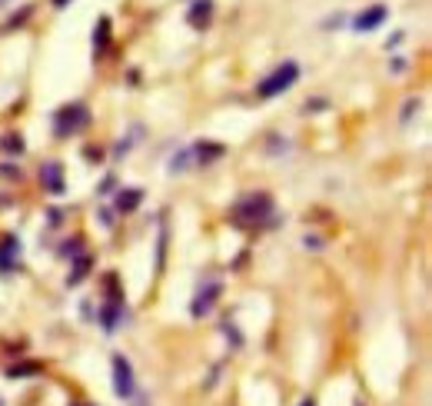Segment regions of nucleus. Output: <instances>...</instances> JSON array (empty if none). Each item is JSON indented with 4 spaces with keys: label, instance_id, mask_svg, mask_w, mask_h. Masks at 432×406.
<instances>
[{
    "label": "nucleus",
    "instance_id": "nucleus-1",
    "mask_svg": "<svg viewBox=\"0 0 432 406\" xmlns=\"http://www.w3.org/2000/svg\"><path fill=\"white\" fill-rule=\"evenodd\" d=\"M273 213H276V203L266 190H253V194H243L233 210H229V223L236 230H263L273 223Z\"/></svg>",
    "mask_w": 432,
    "mask_h": 406
},
{
    "label": "nucleus",
    "instance_id": "nucleus-2",
    "mask_svg": "<svg viewBox=\"0 0 432 406\" xmlns=\"http://www.w3.org/2000/svg\"><path fill=\"white\" fill-rule=\"evenodd\" d=\"M296 80H300V63L296 60H282L269 77H263L256 83V94L263 100H273V97H280V94H286Z\"/></svg>",
    "mask_w": 432,
    "mask_h": 406
},
{
    "label": "nucleus",
    "instance_id": "nucleus-3",
    "mask_svg": "<svg viewBox=\"0 0 432 406\" xmlns=\"http://www.w3.org/2000/svg\"><path fill=\"white\" fill-rule=\"evenodd\" d=\"M90 127V110H87V103H67V107H60L54 114V134L56 136H70V134H80V130H87Z\"/></svg>",
    "mask_w": 432,
    "mask_h": 406
},
{
    "label": "nucleus",
    "instance_id": "nucleus-4",
    "mask_svg": "<svg viewBox=\"0 0 432 406\" xmlns=\"http://www.w3.org/2000/svg\"><path fill=\"white\" fill-rule=\"evenodd\" d=\"M113 393H116L120 400H130L133 393H136L133 367H130V360H127L123 353H116V356H113Z\"/></svg>",
    "mask_w": 432,
    "mask_h": 406
},
{
    "label": "nucleus",
    "instance_id": "nucleus-5",
    "mask_svg": "<svg viewBox=\"0 0 432 406\" xmlns=\"http://www.w3.org/2000/svg\"><path fill=\"white\" fill-rule=\"evenodd\" d=\"M220 293H223V283H220V280H209L207 287H200L196 296H193V303H189V316H193V320H203L209 309H213V303L220 300Z\"/></svg>",
    "mask_w": 432,
    "mask_h": 406
},
{
    "label": "nucleus",
    "instance_id": "nucleus-6",
    "mask_svg": "<svg viewBox=\"0 0 432 406\" xmlns=\"http://www.w3.org/2000/svg\"><path fill=\"white\" fill-rule=\"evenodd\" d=\"M386 17H389V7H386V3H373V7H366V10H362V14L353 20V30H359V34H369V30L382 27V23H386Z\"/></svg>",
    "mask_w": 432,
    "mask_h": 406
},
{
    "label": "nucleus",
    "instance_id": "nucleus-7",
    "mask_svg": "<svg viewBox=\"0 0 432 406\" xmlns=\"http://www.w3.org/2000/svg\"><path fill=\"white\" fill-rule=\"evenodd\" d=\"M40 183H43L47 194L63 196V190H67V183H63V163H56V160L43 163V167H40Z\"/></svg>",
    "mask_w": 432,
    "mask_h": 406
},
{
    "label": "nucleus",
    "instance_id": "nucleus-8",
    "mask_svg": "<svg viewBox=\"0 0 432 406\" xmlns=\"http://www.w3.org/2000/svg\"><path fill=\"white\" fill-rule=\"evenodd\" d=\"M189 156H196L193 163L207 167V163H216L220 156H226V147H223V143H213V140H200V143H193V147H189Z\"/></svg>",
    "mask_w": 432,
    "mask_h": 406
},
{
    "label": "nucleus",
    "instance_id": "nucleus-9",
    "mask_svg": "<svg viewBox=\"0 0 432 406\" xmlns=\"http://www.w3.org/2000/svg\"><path fill=\"white\" fill-rule=\"evenodd\" d=\"M209 17H213V0H193L187 10V20L193 30H203L209 23Z\"/></svg>",
    "mask_w": 432,
    "mask_h": 406
},
{
    "label": "nucleus",
    "instance_id": "nucleus-10",
    "mask_svg": "<svg viewBox=\"0 0 432 406\" xmlns=\"http://www.w3.org/2000/svg\"><path fill=\"white\" fill-rule=\"evenodd\" d=\"M17 256H20V240L17 236H3L0 240V273H10L17 267Z\"/></svg>",
    "mask_w": 432,
    "mask_h": 406
},
{
    "label": "nucleus",
    "instance_id": "nucleus-11",
    "mask_svg": "<svg viewBox=\"0 0 432 406\" xmlns=\"http://www.w3.org/2000/svg\"><path fill=\"white\" fill-rule=\"evenodd\" d=\"M120 316H123V303H116V300H107L103 309H100V327L113 333V329L120 327Z\"/></svg>",
    "mask_w": 432,
    "mask_h": 406
},
{
    "label": "nucleus",
    "instance_id": "nucleus-12",
    "mask_svg": "<svg viewBox=\"0 0 432 406\" xmlns=\"http://www.w3.org/2000/svg\"><path fill=\"white\" fill-rule=\"evenodd\" d=\"M140 203H143V190L140 187H127V190L116 194V210L120 213H133Z\"/></svg>",
    "mask_w": 432,
    "mask_h": 406
},
{
    "label": "nucleus",
    "instance_id": "nucleus-13",
    "mask_svg": "<svg viewBox=\"0 0 432 406\" xmlns=\"http://www.w3.org/2000/svg\"><path fill=\"white\" fill-rule=\"evenodd\" d=\"M110 47V17H100L96 20V30H94V54L103 57Z\"/></svg>",
    "mask_w": 432,
    "mask_h": 406
},
{
    "label": "nucleus",
    "instance_id": "nucleus-14",
    "mask_svg": "<svg viewBox=\"0 0 432 406\" xmlns=\"http://www.w3.org/2000/svg\"><path fill=\"white\" fill-rule=\"evenodd\" d=\"M40 373H43V363H37V360H23V363H14L7 369L10 380H30V376H40Z\"/></svg>",
    "mask_w": 432,
    "mask_h": 406
},
{
    "label": "nucleus",
    "instance_id": "nucleus-15",
    "mask_svg": "<svg viewBox=\"0 0 432 406\" xmlns=\"http://www.w3.org/2000/svg\"><path fill=\"white\" fill-rule=\"evenodd\" d=\"M90 263H94V256H90V253H80V256L74 260V273L67 276V287H76V283L90 273Z\"/></svg>",
    "mask_w": 432,
    "mask_h": 406
},
{
    "label": "nucleus",
    "instance_id": "nucleus-16",
    "mask_svg": "<svg viewBox=\"0 0 432 406\" xmlns=\"http://www.w3.org/2000/svg\"><path fill=\"white\" fill-rule=\"evenodd\" d=\"M0 150H3V154H23L27 143H23V136L20 134H3L0 136Z\"/></svg>",
    "mask_w": 432,
    "mask_h": 406
},
{
    "label": "nucleus",
    "instance_id": "nucleus-17",
    "mask_svg": "<svg viewBox=\"0 0 432 406\" xmlns=\"http://www.w3.org/2000/svg\"><path fill=\"white\" fill-rule=\"evenodd\" d=\"M187 160H189V150H180V154L173 156V163H169V174H183V170H187Z\"/></svg>",
    "mask_w": 432,
    "mask_h": 406
},
{
    "label": "nucleus",
    "instance_id": "nucleus-18",
    "mask_svg": "<svg viewBox=\"0 0 432 406\" xmlns=\"http://www.w3.org/2000/svg\"><path fill=\"white\" fill-rule=\"evenodd\" d=\"M30 14H34V7H23L20 14H14V17L7 20V30H17L20 23H23V20H30Z\"/></svg>",
    "mask_w": 432,
    "mask_h": 406
},
{
    "label": "nucleus",
    "instance_id": "nucleus-19",
    "mask_svg": "<svg viewBox=\"0 0 432 406\" xmlns=\"http://www.w3.org/2000/svg\"><path fill=\"white\" fill-rule=\"evenodd\" d=\"M83 156H90V163H100V160H103V150H100V147H87Z\"/></svg>",
    "mask_w": 432,
    "mask_h": 406
},
{
    "label": "nucleus",
    "instance_id": "nucleus-20",
    "mask_svg": "<svg viewBox=\"0 0 432 406\" xmlns=\"http://www.w3.org/2000/svg\"><path fill=\"white\" fill-rule=\"evenodd\" d=\"M113 187H116V180H113V176H107V180L100 183V194H103V196H107V194H113Z\"/></svg>",
    "mask_w": 432,
    "mask_h": 406
},
{
    "label": "nucleus",
    "instance_id": "nucleus-21",
    "mask_svg": "<svg viewBox=\"0 0 432 406\" xmlns=\"http://www.w3.org/2000/svg\"><path fill=\"white\" fill-rule=\"evenodd\" d=\"M306 110H326V100H306Z\"/></svg>",
    "mask_w": 432,
    "mask_h": 406
},
{
    "label": "nucleus",
    "instance_id": "nucleus-22",
    "mask_svg": "<svg viewBox=\"0 0 432 406\" xmlns=\"http://www.w3.org/2000/svg\"><path fill=\"white\" fill-rule=\"evenodd\" d=\"M100 220H103V227H113V216H110V210H100Z\"/></svg>",
    "mask_w": 432,
    "mask_h": 406
},
{
    "label": "nucleus",
    "instance_id": "nucleus-23",
    "mask_svg": "<svg viewBox=\"0 0 432 406\" xmlns=\"http://www.w3.org/2000/svg\"><path fill=\"white\" fill-rule=\"evenodd\" d=\"M300 406H316V400H313V396H306V400H302Z\"/></svg>",
    "mask_w": 432,
    "mask_h": 406
},
{
    "label": "nucleus",
    "instance_id": "nucleus-24",
    "mask_svg": "<svg viewBox=\"0 0 432 406\" xmlns=\"http://www.w3.org/2000/svg\"><path fill=\"white\" fill-rule=\"evenodd\" d=\"M67 3H70V0H54V7H67Z\"/></svg>",
    "mask_w": 432,
    "mask_h": 406
},
{
    "label": "nucleus",
    "instance_id": "nucleus-25",
    "mask_svg": "<svg viewBox=\"0 0 432 406\" xmlns=\"http://www.w3.org/2000/svg\"><path fill=\"white\" fill-rule=\"evenodd\" d=\"M3 3H7V0H0V7H3Z\"/></svg>",
    "mask_w": 432,
    "mask_h": 406
},
{
    "label": "nucleus",
    "instance_id": "nucleus-26",
    "mask_svg": "<svg viewBox=\"0 0 432 406\" xmlns=\"http://www.w3.org/2000/svg\"><path fill=\"white\" fill-rule=\"evenodd\" d=\"M0 406H3V403H0Z\"/></svg>",
    "mask_w": 432,
    "mask_h": 406
}]
</instances>
